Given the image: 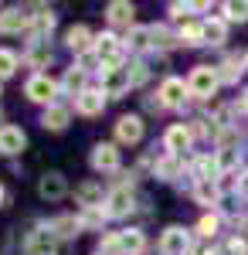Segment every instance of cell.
I'll use <instances>...</instances> for the list:
<instances>
[{"label": "cell", "instance_id": "obj_1", "mask_svg": "<svg viewBox=\"0 0 248 255\" xmlns=\"http://www.w3.org/2000/svg\"><path fill=\"white\" fill-rule=\"evenodd\" d=\"M218 85H221L218 68H211V65H197V68L191 72V79H187V92H191L194 99H211L214 92H218Z\"/></svg>", "mask_w": 248, "mask_h": 255}, {"label": "cell", "instance_id": "obj_2", "mask_svg": "<svg viewBox=\"0 0 248 255\" xmlns=\"http://www.w3.org/2000/svg\"><path fill=\"white\" fill-rule=\"evenodd\" d=\"M24 96L31 99V102H41V106H55L58 82L51 79V75L38 72V75H31V79H27V85H24Z\"/></svg>", "mask_w": 248, "mask_h": 255}, {"label": "cell", "instance_id": "obj_3", "mask_svg": "<svg viewBox=\"0 0 248 255\" xmlns=\"http://www.w3.org/2000/svg\"><path fill=\"white\" fill-rule=\"evenodd\" d=\"M194 249V238L184 225H170L163 235H160V252L163 255H184Z\"/></svg>", "mask_w": 248, "mask_h": 255}, {"label": "cell", "instance_id": "obj_4", "mask_svg": "<svg viewBox=\"0 0 248 255\" xmlns=\"http://www.w3.org/2000/svg\"><path fill=\"white\" fill-rule=\"evenodd\" d=\"M187 96H191V92H187V82L177 79V75L163 79L160 92H156V99H160V109H184V99H187Z\"/></svg>", "mask_w": 248, "mask_h": 255}, {"label": "cell", "instance_id": "obj_5", "mask_svg": "<svg viewBox=\"0 0 248 255\" xmlns=\"http://www.w3.org/2000/svg\"><path fill=\"white\" fill-rule=\"evenodd\" d=\"M24 255H58V235L48 225H41L38 232L24 238Z\"/></svg>", "mask_w": 248, "mask_h": 255}, {"label": "cell", "instance_id": "obj_6", "mask_svg": "<svg viewBox=\"0 0 248 255\" xmlns=\"http://www.w3.org/2000/svg\"><path fill=\"white\" fill-rule=\"evenodd\" d=\"M133 211V191L129 187H113L106 194V204H102V215L106 218H126Z\"/></svg>", "mask_w": 248, "mask_h": 255}, {"label": "cell", "instance_id": "obj_7", "mask_svg": "<svg viewBox=\"0 0 248 255\" xmlns=\"http://www.w3.org/2000/svg\"><path fill=\"white\" fill-rule=\"evenodd\" d=\"M92 170H99V174H116L119 170V150H116V143H96L92 146Z\"/></svg>", "mask_w": 248, "mask_h": 255}, {"label": "cell", "instance_id": "obj_8", "mask_svg": "<svg viewBox=\"0 0 248 255\" xmlns=\"http://www.w3.org/2000/svg\"><path fill=\"white\" fill-rule=\"evenodd\" d=\"M38 194L44 197V201H61V197L68 194V180H65V174H61V170H48V174H41Z\"/></svg>", "mask_w": 248, "mask_h": 255}, {"label": "cell", "instance_id": "obj_9", "mask_svg": "<svg viewBox=\"0 0 248 255\" xmlns=\"http://www.w3.org/2000/svg\"><path fill=\"white\" fill-rule=\"evenodd\" d=\"M116 139L119 143H139L143 139V119L136 116V113H126V116H119L116 119Z\"/></svg>", "mask_w": 248, "mask_h": 255}, {"label": "cell", "instance_id": "obj_10", "mask_svg": "<svg viewBox=\"0 0 248 255\" xmlns=\"http://www.w3.org/2000/svg\"><path fill=\"white\" fill-rule=\"evenodd\" d=\"M75 201L85 208V211H102V204H106V194H102V184L96 180H85V184H78L75 187Z\"/></svg>", "mask_w": 248, "mask_h": 255}, {"label": "cell", "instance_id": "obj_11", "mask_svg": "<svg viewBox=\"0 0 248 255\" xmlns=\"http://www.w3.org/2000/svg\"><path fill=\"white\" fill-rule=\"evenodd\" d=\"M191 139H194V133H191V126H184V123H177V126H170L167 133H163V146H167V153H184L187 146H191Z\"/></svg>", "mask_w": 248, "mask_h": 255}, {"label": "cell", "instance_id": "obj_12", "mask_svg": "<svg viewBox=\"0 0 248 255\" xmlns=\"http://www.w3.org/2000/svg\"><path fill=\"white\" fill-rule=\"evenodd\" d=\"M126 89H129V75H126V68L102 72V85H99V92H102L106 99H119Z\"/></svg>", "mask_w": 248, "mask_h": 255}, {"label": "cell", "instance_id": "obj_13", "mask_svg": "<svg viewBox=\"0 0 248 255\" xmlns=\"http://www.w3.org/2000/svg\"><path fill=\"white\" fill-rule=\"evenodd\" d=\"M24 146H27V133H24L20 126H3V129H0V153L17 157Z\"/></svg>", "mask_w": 248, "mask_h": 255}, {"label": "cell", "instance_id": "obj_14", "mask_svg": "<svg viewBox=\"0 0 248 255\" xmlns=\"http://www.w3.org/2000/svg\"><path fill=\"white\" fill-rule=\"evenodd\" d=\"M92 41H96V34H92L85 24H72V27L65 31V44H68L75 55H85V51H92Z\"/></svg>", "mask_w": 248, "mask_h": 255}, {"label": "cell", "instance_id": "obj_15", "mask_svg": "<svg viewBox=\"0 0 248 255\" xmlns=\"http://www.w3.org/2000/svg\"><path fill=\"white\" fill-rule=\"evenodd\" d=\"M68 119H72V109L55 102V106H48V109L41 113V126L51 129V133H61V129H68Z\"/></svg>", "mask_w": 248, "mask_h": 255}, {"label": "cell", "instance_id": "obj_16", "mask_svg": "<svg viewBox=\"0 0 248 255\" xmlns=\"http://www.w3.org/2000/svg\"><path fill=\"white\" fill-rule=\"evenodd\" d=\"M27 27H31V14H24L20 7H10V10L0 14V34H17Z\"/></svg>", "mask_w": 248, "mask_h": 255}, {"label": "cell", "instance_id": "obj_17", "mask_svg": "<svg viewBox=\"0 0 248 255\" xmlns=\"http://www.w3.org/2000/svg\"><path fill=\"white\" fill-rule=\"evenodd\" d=\"M106 17H109V24H116V27H133L136 7L129 0H113V3L106 7Z\"/></svg>", "mask_w": 248, "mask_h": 255}, {"label": "cell", "instance_id": "obj_18", "mask_svg": "<svg viewBox=\"0 0 248 255\" xmlns=\"http://www.w3.org/2000/svg\"><path fill=\"white\" fill-rule=\"evenodd\" d=\"M75 109L82 116H99V113L106 109V96H102L99 89H85V92L75 99Z\"/></svg>", "mask_w": 248, "mask_h": 255}, {"label": "cell", "instance_id": "obj_19", "mask_svg": "<svg viewBox=\"0 0 248 255\" xmlns=\"http://www.w3.org/2000/svg\"><path fill=\"white\" fill-rule=\"evenodd\" d=\"M92 51L99 55V61L116 58V55H123V41L116 38L113 31H102V34H96V41H92Z\"/></svg>", "mask_w": 248, "mask_h": 255}, {"label": "cell", "instance_id": "obj_20", "mask_svg": "<svg viewBox=\"0 0 248 255\" xmlns=\"http://www.w3.org/2000/svg\"><path fill=\"white\" fill-rule=\"evenodd\" d=\"M119 235V252L123 255H139L146 249V235L139 228H126V232H116Z\"/></svg>", "mask_w": 248, "mask_h": 255}, {"label": "cell", "instance_id": "obj_21", "mask_svg": "<svg viewBox=\"0 0 248 255\" xmlns=\"http://www.w3.org/2000/svg\"><path fill=\"white\" fill-rule=\"evenodd\" d=\"M177 44H187V48L204 44V20H184L177 31Z\"/></svg>", "mask_w": 248, "mask_h": 255}, {"label": "cell", "instance_id": "obj_22", "mask_svg": "<svg viewBox=\"0 0 248 255\" xmlns=\"http://www.w3.org/2000/svg\"><path fill=\"white\" fill-rule=\"evenodd\" d=\"M228 41V20H221V17H208L204 20V44H225Z\"/></svg>", "mask_w": 248, "mask_h": 255}, {"label": "cell", "instance_id": "obj_23", "mask_svg": "<svg viewBox=\"0 0 248 255\" xmlns=\"http://www.w3.org/2000/svg\"><path fill=\"white\" fill-rule=\"evenodd\" d=\"M194 201L204 204V208H214V204L221 201V187H218V180H201V184L194 187Z\"/></svg>", "mask_w": 248, "mask_h": 255}, {"label": "cell", "instance_id": "obj_24", "mask_svg": "<svg viewBox=\"0 0 248 255\" xmlns=\"http://www.w3.org/2000/svg\"><path fill=\"white\" fill-rule=\"evenodd\" d=\"M214 160H218V170H221V177H225L242 163V150H238V146H221V150L214 153Z\"/></svg>", "mask_w": 248, "mask_h": 255}, {"label": "cell", "instance_id": "obj_25", "mask_svg": "<svg viewBox=\"0 0 248 255\" xmlns=\"http://www.w3.org/2000/svg\"><path fill=\"white\" fill-rule=\"evenodd\" d=\"M61 89H65L68 96H75V99H78V96H82V92H85V72L72 65V68L65 72V79H61Z\"/></svg>", "mask_w": 248, "mask_h": 255}, {"label": "cell", "instance_id": "obj_26", "mask_svg": "<svg viewBox=\"0 0 248 255\" xmlns=\"http://www.w3.org/2000/svg\"><path fill=\"white\" fill-rule=\"evenodd\" d=\"M126 44H129V51H146V48H153L150 27H143V24H133V27H129V34H126Z\"/></svg>", "mask_w": 248, "mask_h": 255}, {"label": "cell", "instance_id": "obj_27", "mask_svg": "<svg viewBox=\"0 0 248 255\" xmlns=\"http://www.w3.org/2000/svg\"><path fill=\"white\" fill-rule=\"evenodd\" d=\"M48 228H51L58 238H75L78 232H82V221H78V218H72V215H65V218H55Z\"/></svg>", "mask_w": 248, "mask_h": 255}, {"label": "cell", "instance_id": "obj_28", "mask_svg": "<svg viewBox=\"0 0 248 255\" xmlns=\"http://www.w3.org/2000/svg\"><path fill=\"white\" fill-rule=\"evenodd\" d=\"M194 177H197V184H201V180H218V177H221L218 160L214 157H197L194 160Z\"/></svg>", "mask_w": 248, "mask_h": 255}, {"label": "cell", "instance_id": "obj_29", "mask_svg": "<svg viewBox=\"0 0 248 255\" xmlns=\"http://www.w3.org/2000/svg\"><path fill=\"white\" fill-rule=\"evenodd\" d=\"M150 41H153V48H173L177 44V34H170V27L167 24H150Z\"/></svg>", "mask_w": 248, "mask_h": 255}, {"label": "cell", "instance_id": "obj_30", "mask_svg": "<svg viewBox=\"0 0 248 255\" xmlns=\"http://www.w3.org/2000/svg\"><path fill=\"white\" fill-rule=\"evenodd\" d=\"M242 72H245V61L225 58V61H221V68H218V79H221V82H238V79H242Z\"/></svg>", "mask_w": 248, "mask_h": 255}, {"label": "cell", "instance_id": "obj_31", "mask_svg": "<svg viewBox=\"0 0 248 255\" xmlns=\"http://www.w3.org/2000/svg\"><path fill=\"white\" fill-rule=\"evenodd\" d=\"M51 61V51L41 44V41H31V51H27V65L31 68H41V65H48Z\"/></svg>", "mask_w": 248, "mask_h": 255}, {"label": "cell", "instance_id": "obj_32", "mask_svg": "<svg viewBox=\"0 0 248 255\" xmlns=\"http://www.w3.org/2000/svg\"><path fill=\"white\" fill-rule=\"evenodd\" d=\"M17 65H20V58L10 48H0V79H10V75L17 72Z\"/></svg>", "mask_w": 248, "mask_h": 255}, {"label": "cell", "instance_id": "obj_33", "mask_svg": "<svg viewBox=\"0 0 248 255\" xmlns=\"http://www.w3.org/2000/svg\"><path fill=\"white\" fill-rule=\"evenodd\" d=\"M126 75H129V85H143V82L150 79V72H146V65H143V61L126 65Z\"/></svg>", "mask_w": 248, "mask_h": 255}, {"label": "cell", "instance_id": "obj_34", "mask_svg": "<svg viewBox=\"0 0 248 255\" xmlns=\"http://www.w3.org/2000/svg\"><path fill=\"white\" fill-rule=\"evenodd\" d=\"M218 225H221L218 215H204V218H201V225H197V235H201V238H214V235H218Z\"/></svg>", "mask_w": 248, "mask_h": 255}, {"label": "cell", "instance_id": "obj_35", "mask_svg": "<svg viewBox=\"0 0 248 255\" xmlns=\"http://www.w3.org/2000/svg\"><path fill=\"white\" fill-rule=\"evenodd\" d=\"M225 17H228V20H248V3L228 0V3H225Z\"/></svg>", "mask_w": 248, "mask_h": 255}, {"label": "cell", "instance_id": "obj_36", "mask_svg": "<svg viewBox=\"0 0 248 255\" xmlns=\"http://www.w3.org/2000/svg\"><path fill=\"white\" fill-rule=\"evenodd\" d=\"M51 27H55V14H51V10H41L38 17H34V31H38V34H48Z\"/></svg>", "mask_w": 248, "mask_h": 255}, {"label": "cell", "instance_id": "obj_37", "mask_svg": "<svg viewBox=\"0 0 248 255\" xmlns=\"http://www.w3.org/2000/svg\"><path fill=\"white\" fill-rule=\"evenodd\" d=\"M78 221H82V228H99V225L106 221V215H102V211H82Z\"/></svg>", "mask_w": 248, "mask_h": 255}, {"label": "cell", "instance_id": "obj_38", "mask_svg": "<svg viewBox=\"0 0 248 255\" xmlns=\"http://www.w3.org/2000/svg\"><path fill=\"white\" fill-rule=\"evenodd\" d=\"M228 255H248V242L245 238H228Z\"/></svg>", "mask_w": 248, "mask_h": 255}, {"label": "cell", "instance_id": "obj_39", "mask_svg": "<svg viewBox=\"0 0 248 255\" xmlns=\"http://www.w3.org/2000/svg\"><path fill=\"white\" fill-rule=\"evenodd\" d=\"M191 10H197L194 3H170V14H173V17H177V20H180V17H184V20H191V17H187Z\"/></svg>", "mask_w": 248, "mask_h": 255}, {"label": "cell", "instance_id": "obj_40", "mask_svg": "<svg viewBox=\"0 0 248 255\" xmlns=\"http://www.w3.org/2000/svg\"><path fill=\"white\" fill-rule=\"evenodd\" d=\"M191 255H211L208 242H201V245H194V249H191Z\"/></svg>", "mask_w": 248, "mask_h": 255}, {"label": "cell", "instance_id": "obj_41", "mask_svg": "<svg viewBox=\"0 0 248 255\" xmlns=\"http://www.w3.org/2000/svg\"><path fill=\"white\" fill-rule=\"evenodd\" d=\"M238 109H242V113H248V92L242 96V102H238Z\"/></svg>", "mask_w": 248, "mask_h": 255}, {"label": "cell", "instance_id": "obj_42", "mask_svg": "<svg viewBox=\"0 0 248 255\" xmlns=\"http://www.w3.org/2000/svg\"><path fill=\"white\" fill-rule=\"evenodd\" d=\"M0 204H3V184H0Z\"/></svg>", "mask_w": 248, "mask_h": 255}, {"label": "cell", "instance_id": "obj_43", "mask_svg": "<svg viewBox=\"0 0 248 255\" xmlns=\"http://www.w3.org/2000/svg\"><path fill=\"white\" fill-rule=\"evenodd\" d=\"M242 61H245V68H248V55H245V58H242Z\"/></svg>", "mask_w": 248, "mask_h": 255}]
</instances>
